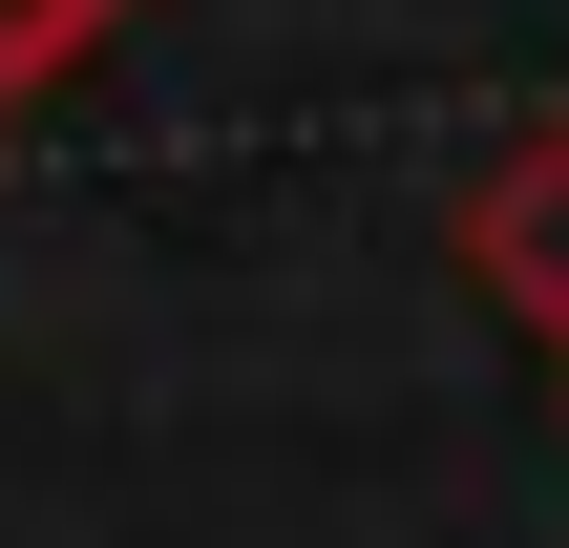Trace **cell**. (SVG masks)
Wrapping results in <instances>:
<instances>
[{
	"mask_svg": "<svg viewBox=\"0 0 569 548\" xmlns=\"http://www.w3.org/2000/svg\"><path fill=\"white\" fill-rule=\"evenodd\" d=\"M486 275H507V296H528V317L569 338V127L528 148V169H507V190H486Z\"/></svg>",
	"mask_w": 569,
	"mask_h": 548,
	"instance_id": "cell-1",
	"label": "cell"
},
{
	"mask_svg": "<svg viewBox=\"0 0 569 548\" xmlns=\"http://www.w3.org/2000/svg\"><path fill=\"white\" fill-rule=\"evenodd\" d=\"M84 21H106V0H0V106H21V84H42V63H63Z\"/></svg>",
	"mask_w": 569,
	"mask_h": 548,
	"instance_id": "cell-2",
	"label": "cell"
}]
</instances>
